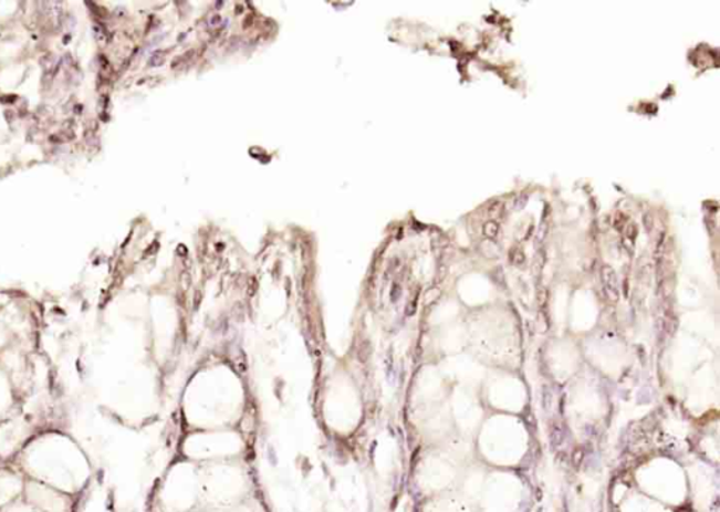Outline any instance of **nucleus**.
<instances>
[{
	"label": "nucleus",
	"instance_id": "f03ea898",
	"mask_svg": "<svg viewBox=\"0 0 720 512\" xmlns=\"http://www.w3.org/2000/svg\"><path fill=\"white\" fill-rule=\"evenodd\" d=\"M25 503L39 512H71V494L38 480L30 479L24 484Z\"/></svg>",
	"mask_w": 720,
	"mask_h": 512
},
{
	"label": "nucleus",
	"instance_id": "20e7f679",
	"mask_svg": "<svg viewBox=\"0 0 720 512\" xmlns=\"http://www.w3.org/2000/svg\"><path fill=\"white\" fill-rule=\"evenodd\" d=\"M603 282L605 291H607L608 297L616 302L619 299L618 292V279H616V273L611 267L603 268Z\"/></svg>",
	"mask_w": 720,
	"mask_h": 512
},
{
	"label": "nucleus",
	"instance_id": "7ed1b4c3",
	"mask_svg": "<svg viewBox=\"0 0 720 512\" xmlns=\"http://www.w3.org/2000/svg\"><path fill=\"white\" fill-rule=\"evenodd\" d=\"M19 390L12 377L0 365V424L19 412Z\"/></svg>",
	"mask_w": 720,
	"mask_h": 512
},
{
	"label": "nucleus",
	"instance_id": "39448f33",
	"mask_svg": "<svg viewBox=\"0 0 720 512\" xmlns=\"http://www.w3.org/2000/svg\"><path fill=\"white\" fill-rule=\"evenodd\" d=\"M0 512H39L38 510L34 509V506H31L29 503H12L9 504L8 506H4V509L0 510Z\"/></svg>",
	"mask_w": 720,
	"mask_h": 512
},
{
	"label": "nucleus",
	"instance_id": "423d86ee",
	"mask_svg": "<svg viewBox=\"0 0 720 512\" xmlns=\"http://www.w3.org/2000/svg\"><path fill=\"white\" fill-rule=\"evenodd\" d=\"M500 227L494 220L487 221L484 224V234L487 237L493 238L499 234Z\"/></svg>",
	"mask_w": 720,
	"mask_h": 512
},
{
	"label": "nucleus",
	"instance_id": "f257e3e1",
	"mask_svg": "<svg viewBox=\"0 0 720 512\" xmlns=\"http://www.w3.org/2000/svg\"><path fill=\"white\" fill-rule=\"evenodd\" d=\"M18 457L24 469L33 470V480L71 494L82 488L90 463L80 445L64 433H39L24 445Z\"/></svg>",
	"mask_w": 720,
	"mask_h": 512
}]
</instances>
